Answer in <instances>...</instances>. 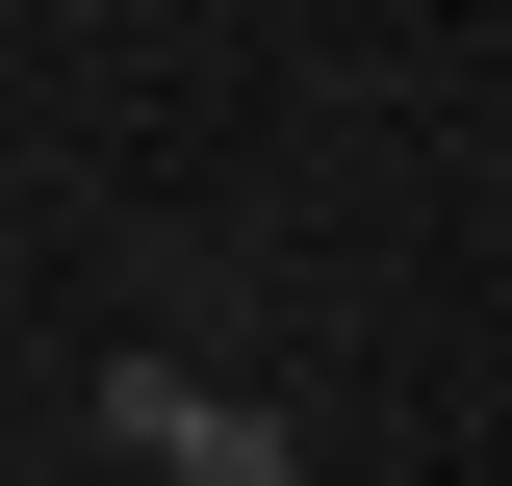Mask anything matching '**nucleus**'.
<instances>
[{
	"label": "nucleus",
	"mask_w": 512,
	"mask_h": 486,
	"mask_svg": "<svg viewBox=\"0 0 512 486\" xmlns=\"http://www.w3.org/2000/svg\"><path fill=\"white\" fill-rule=\"evenodd\" d=\"M103 435H128L154 486H308V461H282V410H231V384H180V359H128Z\"/></svg>",
	"instance_id": "obj_1"
}]
</instances>
